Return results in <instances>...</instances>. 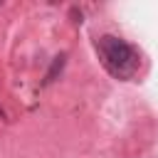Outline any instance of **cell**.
I'll return each mask as SVG.
<instances>
[{"label":"cell","mask_w":158,"mask_h":158,"mask_svg":"<svg viewBox=\"0 0 158 158\" xmlns=\"http://www.w3.org/2000/svg\"><path fill=\"white\" fill-rule=\"evenodd\" d=\"M96 54H99L104 69L118 81H131L141 69L138 49L133 44H128L126 40H121V37L101 35L96 40Z\"/></svg>","instance_id":"obj_1"}]
</instances>
